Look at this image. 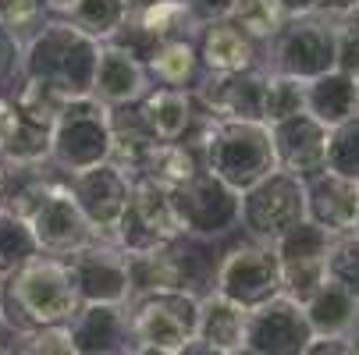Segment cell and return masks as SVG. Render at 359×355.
Instances as JSON below:
<instances>
[{"instance_id": "1", "label": "cell", "mask_w": 359, "mask_h": 355, "mask_svg": "<svg viewBox=\"0 0 359 355\" xmlns=\"http://www.w3.org/2000/svg\"><path fill=\"white\" fill-rule=\"evenodd\" d=\"M15 178H18L15 199H4L0 207H8V210H15L29 221L43 256L65 260V256H72V252H79L93 242H104L89 228V221L82 217L75 195L68 192L65 174H57V178L46 174L43 178V171H18Z\"/></svg>"}, {"instance_id": "2", "label": "cell", "mask_w": 359, "mask_h": 355, "mask_svg": "<svg viewBox=\"0 0 359 355\" xmlns=\"http://www.w3.org/2000/svg\"><path fill=\"white\" fill-rule=\"evenodd\" d=\"M100 61V43L82 36L65 18H46L22 43V82L54 89L65 99H82L93 92V75Z\"/></svg>"}, {"instance_id": "3", "label": "cell", "mask_w": 359, "mask_h": 355, "mask_svg": "<svg viewBox=\"0 0 359 355\" xmlns=\"http://www.w3.org/2000/svg\"><path fill=\"white\" fill-rule=\"evenodd\" d=\"M79 309V295L61 260L36 256L22 270L0 281V313L8 334H36L65 327Z\"/></svg>"}, {"instance_id": "4", "label": "cell", "mask_w": 359, "mask_h": 355, "mask_svg": "<svg viewBox=\"0 0 359 355\" xmlns=\"http://www.w3.org/2000/svg\"><path fill=\"white\" fill-rule=\"evenodd\" d=\"M203 171L221 178L238 195L278 171L271 128L264 121H210L199 142Z\"/></svg>"}, {"instance_id": "5", "label": "cell", "mask_w": 359, "mask_h": 355, "mask_svg": "<svg viewBox=\"0 0 359 355\" xmlns=\"http://www.w3.org/2000/svg\"><path fill=\"white\" fill-rule=\"evenodd\" d=\"M111 160V111L93 96L68 99L50 132V167L57 174H79Z\"/></svg>"}, {"instance_id": "6", "label": "cell", "mask_w": 359, "mask_h": 355, "mask_svg": "<svg viewBox=\"0 0 359 355\" xmlns=\"http://www.w3.org/2000/svg\"><path fill=\"white\" fill-rule=\"evenodd\" d=\"M171 207L182 228V238L196 242H214L238 228L242 214V195L228 188L210 171H196L185 185L171 188Z\"/></svg>"}, {"instance_id": "7", "label": "cell", "mask_w": 359, "mask_h": 355, "mask_svg": "<svg viewBox=\"0 0 359 355\" xmlns=\"http://www.w3.org/2000/svg\"><path fill=\"white\" fill-rule=\"evenodd\" d=\"M302 221H306V185L285 171H274L242 192L238 228L249 235V242L274 245Z\"/></svg>"}, {"instance_id": "8", "label": "cell", "mask_w": 359, "mask_h": 355, "mask_svg": "<svg viewBox=\"0 0 359 355\" xmlns=\"http://www.w3.org/2000/svg\"><path fill=\"white\" fill-rule=\"evenodd\" d=\"M338 57V22L310 15L292 18L285 29L271 39V68L274 75H288L295 82H313L327 71H334Z\"/></svg>"}, {"instance_id": "9", "label": "cell", "mask_w": 359, "mask_h": 355, "mask_svg": "<svg viewBox=\"0 0 359 355\" xmlns=\"http://www.w3.org/2000/svg\"><path fill=\"white\" fill-rule=\"evenodd\" d=\"M196 316L199 298L189 291H157L128 302V323H132V344L175 355L182 344L196 337Z\"/></svg>"}, {"instance_id": "10", "label": "cell", "mask_w": 359, "mask_h": 355, "mask_svg": "<svg viewBox=\"0 0 359 355\" xmlns=\"http://www.w3.org/2000/svg\"><path fill=\"white\" fill-rule=\"evenodd\" d=\"M214 291L221 298L235 302V306H242L245 313L278 298L281 295V263L274 256V249L260 245V242H242V245L228 249L217 263Z\"/></svg>"}, {"instance_id": "11", "label": "cell", "mask_w": 359, "mask_h": 355, "mask_svg": "<svg viewBox=\"0 0 359 355\" xmlns=\"http://www.w3.org/2000/svg\"><path fill=\"white\" fill-rule=\"evenodd\" d=\"M334 235H327L324 228L302 221L299 228H292L285 238H278L271 249L281 263V295L306 306L317 288L327 281V256H331Z\"/></svg>"}, {"instance_id": "12", "label": "cell", "mask_w": 359, "mask_h": 355, "mask_svg": "<svg viewBox=\"0 0 359 355\" xmlns=\"http://www.w3.org/2000/svg\"><path fill=\"white\" fill-rule=\"evenodd\" d=\"M182 238L175 207H171V192L149 185V181H132L128 207L114 228V245L121 252H153V249H168Z\"/></svg>"}, {"instance_id": "13", "label": "cell", "mask_w": 359, "mask_h": 355, "mask_svg": "<svg viewBox=\"0 0 359 355\" xmlns=\"http://www.w3.org/2000/svg\"><path fill=\"white\" fill-rule=\"evenodd\" d=\"M79 306H128V256L111 242H93L61 260Z\"/></svg>"}, {"instance_id": "14", "label": "cell", "mask_w": 359, "mask_h": 355, "mask_svg": "<svg viewBox=\"0 0 359 355\" xmlns=\"http://www.w3.org/2000/svg\"><path fill=\"white\" fill-rule=\"evenodd\" d=\"M313 341L317 337L310 320H306V309L285 295L249 309L245 351L252 355H306Z\"/></svg>"}, {"instance_id": "15", "label": "cell", "mask_w": 359, "mask_h": 355, "mask_svg": "<svg viewBox=\"0 0 359 355\" xmlns=\"http://www.w3.org/2000/svg\"><path fill=\"white\" fill-rule=\"evenodd\" d=\"M264 89L267 68H249L235 75H203L192 89V104L199 114L214 121H264Z\"/></svg>"}, {"instance_id": "16", "label": "cell", "mask_w": 359, "mask_h": 355, "mask_svg": "<svg viewBox=\"0 0 359 355\" xmlns=\"http://www.w3.org/2000/svg\"><path fill=\"white\" fill-rule=\"evenodd\" d=\"M65 181H68V192L79 202L82 217L89 221V228L100 238L114 242V228H118V221H121V214L128 207V195H132V178L107 160L100 167L68 174Z\"/></svg>"}, {"instance_id": "17", "label": "cell", "mask_w": 359, "mask_h": 355, "mask_svg": "<svg viewBox=\"0 0 359 355\" xmlns=\"http://www.w3.org/2000/svg\"><path fill=\"white\" fill-rule=\"evenodd\" d=\"M50 125L29 118L11 92L0 96V167L8 174L50 167Z\"/></svg>"}, {"instance_id": "18", "label": "cell", "mask_w": 359, "mask_h": 355, "mask_svg": "<svg viewBox=\"0 0 359 355\" xmlns=\"http://www.w3.org/2000/svg\"><path fill=\"white\" fill-rule=\"evenodd\" d=\"M327 139L331 132L313 121L310 114H295L281 125H271V142H274V160L278 171L310 181L327 171Z\"/></svg>"}, {"instance_id": "19", "label": "cell", "mask_w": 359, "mask_h": 355, "mask_svg": "<svg viewBox=\"0 0 359 355\" xmlns=\"http://www.w3.org/2000/svg\"><path fill=\"white\" fill-rule=\"evenodd\" d=\"M139 111H142V118H146V125H149L157 142H182V146H192V149H199L203 132L214 121V118L196 111L192 92L168 89V85H153L139 99Z\"/></svg>"}, {"instance_id": "20", "label": "cell", "mask_w": 359, "mask_h": 355, "mask_svg": "<svg viewBox=\"0 0 359 355\" xmlns=\"http://www.w3.org/2000/svg\"><path fill=\"white\" fill-rule=\"evenodd\" d=\"M302 185H306V221L324 228L334 238L355 231L359 224V185L355 181L324 171Z\"/></svg>"}, {"instance_id": "21", "label": "cell", "mask_w": 359, "mask_h": 355, "mask_svg": "<svg viewBox=\"0 0 359 355\" xmlns=\"http://www.w3.org/2000/svg\"><path fill=\"white\" fill-rule=\"evenodd\" d=\"M65 327L79 355H125L132 348L128 306H79Z\"/></svg>"}, {"instance_id": "22", "label": "cell", "mask_w": 359, "mask_h": 355, "mask_svg": "<svg viewBox=\"0 0 359 355\" xmlns=\"http://www.w3.org/2000/svg\"><path fill=\"white\" fill-rule=\"evenodd\" d=\"M149 89H153V82H149L142 61H135L132 54H125V50L114 46V43L100 46L93 92H89L96 104H104L107 111L111 107H128V104H139Z\"/></svg>"}, {"instance_id": "23", "label": "cell", "mask_w": 359, "mask_h": 355, "mask_svg": "<svg viewBox=\"0 0 359 355\" xmlns=\"http://www.w3.org/2000/svg\"><path fill=\"white\" fill-rule=\"evenodd\" d=\"M196 57L207 75H235L256 68V43L245 39L231 22L203 25L196 32Z\"/></svg>"}, {"instance_id": "24", "label": "cell", "mask_w": 359, "mask_h": 355, "mask_svg": "<svg viewBox=\"0 0 359 355\" xmlns=\"http://www.w3.org/2000/svg\"><path fill=\"white\" fill-rule=\"evenodd\" d=\"M306 114L320 121L327 132L359 118V85L345 71H327L306 82Z\"/></svg>"}, {"instance_id": "25", "label": "cell", "mask_w": 359, "mask_h": 355, "mask_svg": "<svg viewBox=\"0 0 359 355\" xmlns=\"http://www.w3.org/2000/svg\"><path fill=\"white\" fill-rule=\"evenodd\" d=\"M245 320L249 313L235 302L221 298L217 291L199 298V316H196V337L221 348L224 355H235L245 348Z\"/></svg>"}, {"instance_id": "26", "label": "cell", "mask_w": 359, "mask_h": 355, "mask_svg": "<svg viewBox=\"0 0 359 355\" xmlns=\"http://www.w3.org/2000/svg\"><path fill=\"white\" fill-rule=\"evenodd\" d=\"M196 171H203L199 149L182 146V142H153L146 153L139 157L135 181H149V185L171 192V188L185 185Z\"/></svg>"}, {"instance_id": "27", "label": "cell", "mask_w": 359, "mask_h": 355, "mask_svg": "<svg viewBox=\"0 0 359 355\" xmlns=\"http://www.w3.org/2000/svg\"><path fill=\"white\" fill-rule=\"evenodd\" d=\"M146 75L153 85H168V89H182L192 92L203 82L199 57H196V43L192 39H164L153 46V54L146 61Z\"/></svg>"}, {"instance_id": "28", "label": "cell", "mask_w": 359, "mask_h": 355, "mask_svg": "<svg viewBox=\"0 0 359 355\" xmlns=\"http://www.w3.org/2000/svg\"><path fill=\"white\" fill-rule=\"evenodd\" d=\"M302 309L313 327V337H348L359 327V298H352L334 281H324Z\"/></svg>"}, {"instance_id": "29", "label": "cell", "mask_w": 359, "mask_h": 355, "mask_svg": "<svg viewBox=\"0 0 359 355\" xmlns=\"http://www.w3.org/2000/svg\"><path fill=\"white\" fill-rule=\"evenodd\" d=\"M125 256H128V302L157 291H182L171 245L153 252H125Z\"/></svg>"}, {"instance_id": "30", "label": "cell", "mask_w": 359, "mask_h": 355, "mask_svg": "<svg viewBox=\"0 0 359 355\" xmlns=\"http://www.w3.org/2000/svg\"><path fill=\"white\" fill-rule=\"evenodd\" d=\"M132 18V8L125 0H79V4L65 15V22H72L82 36L96 39L100 46L111 43Z\"/></svg>"}, {"instance_id": "31", "label": "cell", "mask_w": 359, "mask_h": 355, "mask_svg": "<svg viewBox=\"0 0 359 355\" xmlns=\"http://www.w3.org/2000/svg\"><path fill=\"white\" fill-rule=\"evenodd\" d=\"M132 22L157 43H164V39H196V32H199V25L192 22V15H189V8L182 4V0H149L142 11L132 15Z\"/></svg>"}, {"instance_id": "32", "label": "cell", "mask_w": 359, "mask_h": 355, "mask_svg": "<svg viewBox=\"0 0 359 355\" xmlns=\"http://www.w3.org/2000/svg\"><path fill=\"white\" fill-rule=\"evenodd\" d=\"M36 256H43V252L36 245L29 221L8 207H0V281L22 270L25 263H32Z\"/></svg>"}, {"instance_id": "33", "label": "cell", "mask_w": 359, "mask_h": 355, "mask_svg": "<svg viewBox=\"0 0 359 355\" xmlns=\"http://www.w3.org/2000/svg\"><path fill=\"white\" fill-rule=\"evenodd\" d=\"M228 22L252 43H271L285 29L288 18L278 0H235V11Z\"/></svg>"}, {"instance_id": "34", "label": "cell", "mask_w": 359, "mask_h": 355, "mask_svg": "<svg viewBox=\"0 0 359 355\" xmlns=\"http://www.w3.org/2000/svg\"><path fill=\"white\" fill-rule=\"evenodd\" d=\"M295 114H306V82H295L288 75L267 71V89H264V125H281Z\"/></svg>"}, {"instance_id": "35", "label": "cell", "mask_w": 359, "mask_h": 355, "mask_svg": "<svg viewBox=\"0 0 359 355\" xmlns=\"http://www.w3.org/2000/svg\"><path fill=\"white\" fill-rule=\"evenodd\" d=\"M327 171L359 185V118L331 128V139H327Z\"/></svg>"}, {"instance_id": "36", "label": "cell", "mask_w": 359, "mask_h": 355, "mask_svg": "<svg viewBox=\"0 0 359 355\" xmlns=\"http://www.w3.org/2000/svg\"><path fill=\"white\" fill-rule=\"evenodd\" d=\"M4 355H79L68 327H46L36 334H11L4 341Z\"/></svg>"}, {"instance_id": "37", "label": "cell", "mask_w": 359, "mask_h": 355, "mask_svg": "<svg viewBox=\"0 0 359 355\" xmlns=\"http://www.w3.org/2000/svg\"><path fill=\"white\" fill-rule=\"evenodd\" d=\"M327 281H334L352 298H359V235L334 238L331 256H327Z\"/></svg>"}, {"instance_id": "38", "label": "cell", "mask_w": 359, "mask_h": 355, "mask_svg": "<svg viewBox=\"0 0 359 355\" xmlns=\"http://www.w3.org/2000/svg\"><path fill=\"white\" fill-rule=\"evenodd\" d=\"M46 4L43 0H0V29H8L15 39H29L43 22H46Z\"/></svg>"}, {"instance_id": "39", "label": "cell", "mask_w": 359, "mask_h": 355, "mask_svg": "<svg viewBox=\"0 0 359 355\" xmlns=\"http://www.w3.org/2000/svg\"><path fill=\"white\" fill-rule=\"evenodd\" d=\"M18 71H22V39L0 29V89L8 92V82H18Z\"/></svg>"}, {"instance_id": "40", "label": "cell", "mask_w": 359, "mask_h": 355, "mask_svg": "<svg viewBox=\"0 0 359 355\" xmlns=\"http://www.w3.org/2000/svg\"><path fill=\"white\" fill-rule=\"evenodd\" d=\"M189 8L192 22L203 29V25H217V22H228L231 11H235V0H182Z\"/></svg>"}, {"instance_id": "41", "label": "cell", "mask_w": 359, "mask_h": 355, "mask_svg": "<svg viewBox=\"0 0 359 355\" xmlns=\"http://www.w3.org/2000/svg\"><path fill=\"white\" fill-rule=\"evenodd\" d=\"M334 71H345V75H359V36L338 22V57H334Z\"/></svg>"}, {"instance_id": "42", "label": "cell", "mask_w": 359, "mask_h": 355, "mask_svg": "<svg viewBox=\"0 0 359 355\" xmlns=\"http://www.w3.org/2000/svg\"><path fill=\"white\" fill-rule=\"evenodd\" d=\"M359 8V0H317V15L331 22H345Z\"/></svg>"}, {"instance_id": "43", "label": "cell", "mask_w": 359, "mask_h": 355, "mask_svg": "<svg viewBox=\"0 0 359 355\" xmlns=\"http://www.w3.org/2000/svg\"><path fill=\"white\" fill-rule=\"evenodd\" d=\"M306 355H352V351H348L345 337H317Z\"/></svg>"}, {"instance_id": "44", "label": "cell", "mask_w": 359, "mask_h": 355, "mask_svg": "<svg viewBox=\"0 0 359 355\" xmlns=\"http://www.w3.org/2000/svg\"><path fill=\"white\" fill-rule=\"evenodd\" d=\"M281 4V11H285V18L292 22V18H310V15H317V0H278Z\"/></svg>"}, {"instance_id": "45", "label": "cell", "mask_w": 359, "mask_h": 355, "mask_svg": "<svg viewBox=\"0 0 359 355\" xmlns=\"http://www.w3.org/2000/svg\"><path fill=\"white\" fill-rule=\"evenodd\" d=\"M175 355H224L221 348H214V344H207V341H199V337H192L189 344H182Z\"/></svg>"}, {"instance_id": "46", "label": "cell", "mask_w": 359, "mask_h": 355, "mask_svg": "<svg viewBox=\"0 0 359 355\" xmlns=\"http://www.w3.org/2000/svg\"><path fill=\"white\" fill-rule=\"evenodd\" d=\"M43 4H46V15H50V18H65V15L79 4V0H43Z\"/></svg>"}, {"instance_id": "47", "label": "cell", "mask_w": 359, "mask_h": 355, "mask_svg": "<svg viewBox=\"0 0 359 355\" xmlns=\"http://www.w3.org/2000/svg\"><path fill=\"white\" fill-rule=\"evenodd\" d=\"M345 344H348V351H352V355H359V327L345 337Z\"/></svg>"}, {"instance_id": "48", "label": "cell", "mask_w": 359, "mask_h": 355, "mask_svg": "<svg viewBox=\"0 0 359 355\" xmlns=\"http://www.w3.org/2000/svg\"><path fill=\"white\" fill-rule=\"evenodd\" d=\"M125 355H164V351H153V348H139V344H132Z\"/></svg>"}, {"instance_id": "49", "label": "cell", "mask_w": 359, "mask_h": 355, "mask_svg": "<svg viewBox=\"0 0 359 355\" xmlns=\"http://www.w3.org/2000/svg\"><path fill=\"white\" fill-rule=\"evenodd\" d=\"M345 25H348V29H352V32L359 36V8H355V11H352V15L345 18Z\"/></svg>"}, {"instance_id": "50", "label": "cell", "mask_w": 359, "mask_h": 355, "mask_svg": "<svg viewBox=\"0 0 359 355\" xmlns=\"http://www.w3.org/2000/svg\"><path fill=\"white\" fill-rule=\"evenodd\" d=\"M4 181H8V171L0 167V199H4Z\"/></svg>"}, {"instance_id": "51", "label": "cell", "mask_w": 359, "mask_h": 355, "mask_svg": "<svg viewBox=\"0 0 359 355\" xmlns=\"http://www.w3.org/2000/svg\"><path fill=\"white\" fill-rule=\"evenodd\" d=\"M0 334H4V313H0Z\"/></svg>"}, {"instance_id": "52", "label": "cell", "mask_w": 359, "mask_h": 355, "mask_svg": "<svg viewBox=\"0 0 359 355\" xmlns=\"http://www.w3.org/2000/svg\"><path fill=\"white\" fill-rule=\"evenodd\" d=\"M235 355H252V351H245V348H242V351H235Z\"/></svg>"}, {"instance_id": "53", "label": "cell", "mask_w": 359, "mask_h": 355, "mask_svg": "<svg viewBox=\"0 0 359 355\" xmlns=\"http://www.w3.org/2000/svg\"><path fill=\"white\" fill-rule=\"evenodd\" d=\"M0 355H4V341H0Z\"/></svg>"}, {"instance_id": "54", "label": "cell", "mask_w": 359, "mask_h": 355, "mask_svg": "<svg viewBox=\"0 0 359 355\" xmlns=\"http://www.w3.org/2000/svg\"><path fill=\"white\" fill-rule=\"evenodd\" d=\"M352 235H359V224H355V231H352Z\"/></svg>"}, {"instance_id": "55", "label": "cell", "mask_w": 359, "mask_h": 355, "mask_svg": "<svg viewBox=\"0 0 359 355\" xmlns=\"http://www.w3.org/2000/svg\"><path fill=\"white\" fill-rule=\"evenodd\" d=\"M355 85H359V75H355Z\"/></svg>"}, {"instance_id": "56", "label": "cell", "mask_w": 359, "mask_h": 355, "mask_svg": "<svg viewBox=\"0 0 359 355\" xmlns=\"http://www.w3.org/2000/svg\"><path fill=\"white\" fill-rule=\"evenodd\" d=\"M0 96H4V89H0Z\"/></svg>"}]
</instances>
